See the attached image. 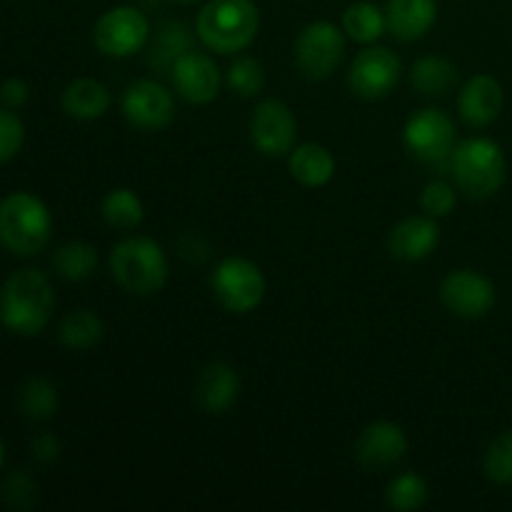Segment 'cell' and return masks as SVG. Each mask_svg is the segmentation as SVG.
Instances as JSON below:
<instances>
[{
  "mask_svg": "<svg viewBox=\"0 0 512 512\" xmlns=\"http://www.w3.org/2000/svg\"><path fill=\"white\" fill-rule=\"evenodd\" d=\"M5 463V448H3V440H0V468H3Z\"/></svg>",
  "mask_w": 512,
  "mask_h": 512,
  "instance_id": "cell-37",
  "label": "cell"
},
{
  "mask_svg": "<svg viewBox=\"0 0 512 512\" xmlns=\"http://www.w3.org/2000/svg\"><path fill=\"white\" fill-rule=\"evenodd\" d=\"M295 135H298V123L293 110L283 100L268 98L255 105L250 118V140L260 153L268 158L290 153L295 148Z\"/></svg>",
  "mask_w": 512,
  "mask_h": 512,
  "instance_id": "cell-10",
  "label": "cell"
},
{
  "mask_svg": "<svg viewBox=\"0 0 512 512\" xmlns=\"http://www.w3.org/2000/svg\"><path fill=\"white\" fill-rule=\"evenodd\" d=\"M388 23H385V13L370 0H360L353 3L343 13V30L348 33V38H353L355 43H375L380 35L385 33Z\"/></svg>",
  "mask_w": 512,
  "mask_h": 512,
  "instance_id": "cell-24",
  "label": "cell"
},
{
  "mask_svg": "<svg viewBox=\"0 0 512 512\" xmlns=\"http://www.w3.org/2000/svg\"><path fill=\"white\" fill-rule=\"evenodd\" d=\"M455 203H458L455 188L443 183V180L428 183L423 188V195H420V205H423L425 215H430V218H445V215L453 213Z\"/></svg>",
  "mask_w": 512,
  "mask_h": 512,
  "instance_id": "cell-33",
  "label": "cell"
},
{
  "mask_svg": "<svg viewBox=\"0 0 512 512\" xmlns=\"http://www.w3.org/2000/svg\"><path fill=\"white\" fill-rule=\"evenodd\" d=\"M110 108V93L95 78H78L63 90V110L75 120H95Z\"/></svg>",
  "mask_w": 512,
  "mask_h": 512,
  "instance_id": "cell-21",
  "label": "cell"
},
{
  "mask_svg": "<svg viewBox=\"0 0 512 512\" xmlns=\"http://www.w3.org/2000/svg\"><path fill=\"white\" fill-rule=\"evenodd\" d=\"M458 65L440 55H425L410 68V83L423 95H448L458 85Z\"/></svg>",
  "mask_w": 512,
  "mask_h": 512,
  "instance_id": "cell-22",
  "label": "cell"
},
{
  "mask_svg": "<svg viewBox=\"0 0 512 512\" xmlns=\"http://www.w3.org/2000/svg\"><path fill=\"white\" fill-rule=\"evenodd\" d=\"M288 168L305 188H323L335 175V158L325 145L303 143L290 150Z\"/></svg>",
  "mask_w": 512,
  "mask_h": 512,
  "instance_id": "cell-20",
  "label": "cell"
},
{
  "mask_svg": "<svg viewBox=\"0 0 512 512\" xmlns=\"http://www.w3.org/2000/svg\"><path fill=\"white\" fill-rule=\"evenodd\" d=\"M170 75H173V85L180 98L193 105L213 103L223 85V75L215 60L198 50H185L173 63Z\"/></svg>",
  "mask_w": 512,
  "mask_h": 512,
  "instance_id": "cell-13",
  "label": "cell"
},
{
  "mask_svg": "<svg viewBox=\"0 0 512 512\" xmlns=\"http://www.w3.org/2000/svg\"><path fill=\"white\" fill-rule=\"evenodd\" d=\"M440 298L458 318L478 320L493 310L495 288L478 270H453L440 285Z\"/></svg>",
  "mask_w": 512,
  "mask_h": 512,
  "instance_id": "cell-12",
  "label": "cell"
},
{
  "mask_svg": "<svg viewBox=\"0 0 512 512\" xmlns=\"http://www.w3.org/2000/svg\"><path fill=\"white\" fill-rule=\"evenodd\" d=\"M0 500L13 510H30L38 503V488L23 470H15L0 485Z\"/></svg>",
  "mask_w": 512,
  "mask_h": 512,
  "instance_id": "cell-32",
  "label": "cell"
},
{
  "mask_svg": "<svg viewBox=\"0 0 512 512\" xmlns=\"http://www.w3.org/2000/svg\"><path fill=\"white\" fill-rule=\"evenodd\" d=\"M23 140V120L15 113H10V108H0V165L8 163V160H13L20 153Z\"/></svg>",
  "mask_w": 512,
  "mask_h": 512,
  "instance_id": "cell-34",
  "label": "cell"
},
{
  "mask_svg": "<svg viewBox=\"0 0 512 512\" xmlns=\"http://www.w3.org/2000/svg\"><path fill=\"white\" fill-rule=\"evenodd\" d=\"M175 3H185V5H188V3H198V0H175Z\"/></svg>",
  "mask_w": 512,
  "mask_h": 512,
  "instance_id": "cell-38",
  "label": "cell"
},
{
  "mask_svg": "<svg viewBox=\"0 0 512 512\" xmlns=\"http://www.w3.org/2000/svg\"><path fill=\"white\" fill-rule=\"evenodd\" d=\"M440 240V230L435 218L430 215H410V218L400 220L393 230H390L388 248L393 258L408 260H425L435 250Z\"/></svg>",
  "mask_w": 512,
  "mask_h": 512,
  "instance_id": "cell-18",
  "label": "cell"
},
{
  "mask_svg": "<svg viewBox=\"0 0 512 512\" xmlns=\"http://www.w3.org/2000/svg\"><path fill=\"white\" fill-rule=\"evenodd\" d=\"M485 475L498 485H512V430L490 443L485 453Z\"/></svg>",
  "mask_w": 512,
  "mask_h": 512,
  "instance_id": "cell-31",
  "label": "cell"
},
{
  "mask_svg": "<svg viewBox=\"0 0 512 512\" xmlns=\"http://www.w3.org/2000/svg\"><path fill=\"white\" fill-rule=\"evenodd\" d=\"M30 88L25 80L20 78H8L3 85H0V100H3L5 108H20L28 100Z\"/></svg>",
  "mask_w": 512,
  "mask_h": 512,
  "instance_id": "cell-35",
  "label": "cell"
},
{
  "mask_svg": "<svg viewBox=\"0 0 512 512\" xmlns=\"http://www.w3.org/2000/svg\"><path fill=\"white\" fill-rule=\"evenodd\" d=\"M53 233L50 210L38 195L10 193L0 200V243L20 258L38 255Z\"/></svg>",
  "mask_w": 512,
  "mask_h": 512,
  "instance_id": "cell-3",
  "label": "cell"
},
{
  "mask_svg": "<svg viewBox=\"0 0 512 512\" xmlns=\"http://www.w3.org/2000/svg\"><path fill=\"white\" fill-rule=\"evenodd\" d=\"M113 280L130 295H148L163 290L168 280V258L150 238H125L110 253Z\"/></svg>",
  "mask_w": 512,
  "mask_h": 512,
  "instance_id": "cell-4",
  "label": "cell"
},
{
  "mask_svg": "<svg viewBox=\"0 0 512 512\" xmlns=\"http://www.w3.org/2000/svg\"><path fill=\"white\" fill-rule=\"evenodd\" d=\"M195 30L213 53H240L258 35L260 10L253 0H210L198 13Z\"/></svg>",
  "mask_w": 512,
  "mask_h": 512,
  "instance_id": "cell-2",
  "label": "cell"
},
{
  "mask_svg": "<svg viewBox=\"0 0 512 512\" xmlns=\"http://www.w3.org/2000/svg\"><path fill=\"white\" fill-rule=\"evenodd\" d=\"M103 320L88 308L70 310L58 325V340L65 348L73 350H88L103 338Z\"/></svg>",
  "mask_w": 512,
  "mask_h": 512,
  "instance_id": "cell-23",
  "label": "cell"
},
{
  "mask_svg": "<svg viewBox=\"0 0 512 512\" xmlns=\"http://www.w3.org/2000/svg\"><path fill=\"white\" fill-rule=\"evenodd\" d=\"M503 103V85L493 75H473L460 90V115L473 128H485V125L495 123L500 110H503Z\"/></svg>",
  "mask_w": 512,
  "mask_h": 512,
  "instance_id": "cell-16",
  "label": "cell"
},
{
  "mask_svg": "<svg viewBox=\"0 0 512 512\" xmlns=\"http://www.w3.org/2000/svg\"><path fill=\"white\" fill-rule=\"evenodd\" d=\"M190 33L183 23H165L160 28L158 40L153 45V55H155V63L160 68H173L175 60L190 50Z\"/></svg>",
  "mask_w": 512,
  "mask_h": 512,
  "instance_id": "cell-30",
  "label": "cell"
},
{
  "mask_svg": "<svg viewBox=\"0 0 512 512\" xmlns=\"http://www.w3.org/2000/svg\"><path fill=\"white\" fill-rule=\"evenodd\" d=\"M148 35V18L133 5H118L98 18L93 28V43L110 58H128L148 43Z\"/></svg>",
  "mask_w": 512,
  "mask_h": 512,
  "instance_id": "cell-7",
  "label": "cell"
},
{
  "mask_svg": "<svg viewBox=\"0 0 512 512\" xmlns=\"http://www.w3.org/2000/svg\"><path fill=\"white\" fill-rule=\"evenodd\" d=\"M450 168L458 188L475 200L493 198L503 188L508 173L503 148L488 138H470L455 145Z\"/></svg>",
  "mask_w": 512,
  "mask_h": 512,
  "instance_id": "cell-5",
  "label": "cell"
},
{
  "mask_svg": "<svg viewBox=\"0 0 512 512\" xmlns=\"http://www.w3.org/2000/svg\"><path fill=\"white\" fill-rule=\"evenodd\" d=\"M240 393V378L228 363H210L195 380V403L203 413L223 415Z\"/></svg>",
  "mask_w": 512,
  "mask_h": 512,
  "instance_id": "cell-17",
  "label": "cell"
},
{
  "mask_svg": "<svg viewBox=\"0 0 512 512\" xmlns=\"http://www.w3.org/2000/svg\"><path fill=\"white\" fill-rule=\"evenodd\" d=\"M123 113L135 128L163 130L175 118V100L155 80H138L123 95Z\"/></svg>",
  "mask_w": 512,
  "mask_h": 512,
  "instance_id": "cell-14",
  "label": "cell"
},
{
  "mask_svg": "<svg viewBox=\"0 0 512 512\" xmlns=\"http://www.w3.org/2000/svg\"><path fill=\"white\" fill-rule=\"evenodd\" d=\"M20 410H23L25 418L30 420H48L53 418L55 410H58V390L50 383L48 378H35L25 380L23 388L18 395Z\"/></svg>",
  "mask_w": 512,
  "mask_h": 512,
  "instance_id": "cell-26",
  "label": "cell"
},
{
  "mask_svg": "<svg viewBox=\"0 0 512 512\" xmlns=\"http://www.w3.org/2000/svg\"><path fill=\"white\" fill-rule=\"evenodd\" d=\"M343 53V33L328 20L310 23L295 43V63H298L300 73L310 80L330 78L335 68L343 63Z\"/></svg>",
  "mask_w": 512,
  "mask_h": 512,
  "instance_id": "cell-8",
  "label": "cell"
},
{
  "mask_svg": "<svg viewBox=\"0 0 512 512\" xmlns=\"http://www.w3.org/2000/svg\"><path fill=\"white\" fill-rule=\"evenodd\" d=\"M53 268L58 270L60 278L73 280V283L88 280L95 273V268H98V250L90 243H83V240L65 243L55 250Z\"/></svg>",
  "mask_w": 512,
  "mask_h": 512,
  "instance_id": "cell-25",
  "label": "cell"
},
{
  "mask_svg": "<svg viewBox=\"0 0 512 512\" xmlns=\"http://www.w3.org/2000/svg\"><path fill=\"white\" fill-rule=\"evenodd\" d=\"M33 455L40 463H53L60 455V440L53 433H40L33 440Z\"/></svg>",
  "mask_w": 512,
  "mask_h": 512,
  "instance_id": "cell-36",
  "label": "cell"
},
{
  "mask_svg": "<svg viewBox=\"0 0 512 512\" xmlns=\"http://www.w3.org/2000/svg\"><path fill=\"white\" fill-rule=\"evenodd\" d=\"M455 123L443 110L425 108L405 125V145L423 163H443L455 150Z\"/></svg>",
  "mask_w": 512,
  "mask_h": 512,
  "instance_id": "cell-9",
  "label": "cell"
},
{
  "mask_svg": "<svg viewBox=\"0 0 512 512\" xmlns=\"http://www.w3.org/2000/svg\"><path fill=\"white\" fill-rule=\"evenodd\" d=\"M55 308L53 285L38 268H20L0 288V323L15 335L33 338Z\"/></svg>",
  "mask_w": 512,
  "mask_h": 512,
  "instance_id": "cell-1",
  "label": "cell"
},
{
  "mask_svg": "<svg viewBox=\"0 0 512 512\" xmlns=\"http://www.w3.org/2000/svg\"><path fill=\"white\" fill-rule=\"evenodd\" d=\"M428 500V483L418 473H403L388 485V505L400 512L423 508Z\"/></svg>",
  "mask_w": 512,
  "mask_h": 512,
  "instance_id": "cell-29",
  "label": "cell"
},
{
  "mask_svg": "<svg viewBox=\"0 0 512 512\" xmlns=\"http://www.w3.org/2000/svg\"><path fill=\"white\" fill-rule=\"evenodd\" d=\"M210 285L218 303L230 313H250L265 298L263 270L245 258H225L215 268Z\"/></svg>",
  "mask_w": 512,
  "mask_h": 512,
  "instance_id": "cell-6",
  "label": "cell"
},
{
  "mask_svg": "<svg viewBox=\"0 0 512 512\" xmlns=\"http://www.w3.org/2000/svg\"><path fill=\"white\" fill-rule=\"evenodd\" d=\"M228 88L240 98H253L265 88V70L253 55H238L228 68Z\"/></svg>",
  "mask_w": 512,
  "mask_h": 512,
  "instance_id": "cell-28",
  "label": "cell"
},
{
  "mask_svg": "<svg viewBox=\"0 0 512 512\" xmlns=\"http://www.w3.org/2000/svg\"><path fill=\"white\" fill-rule=\"evenodd\" d=\"M403 65L390 48H368L353 60L348 73V85L358 98L378 100L385 98L398 85Z\"/></svg>",
  "mask_w": 512,
  "mask_h": 512,
  "instance_id": "cell-11",
  "label": "cell"
},
{
  "mask_svg": "<svg viewBox=\"0 0 512 512\" xmlns=\"http://www.w3.org/2000/svg\"><path fill=\"white\" fill-rule=\"evenodd\" d=\"M143 203L130 188H115L103 198L105 223L118 230H133L143 223Z\"/></svg>",
  "mask_w": 512,
  "mask_h": 512,
  "instance_id": "cell-27",
  "label": "cell"
},
{
  "mask_svg": "<svg viewBox=\"0 0 512 512\" xmlns=\"http://www.w3.org/2000/svg\"><path fill=\"white\" fill-rule=\"evenodd\" d=\"M405 453H408V438L400 425L388 423V420L368 425L355 443V458L365 470L393 468L403 460Z\"/></svg>",
  "mask_w": 512,
  "mask_h": 512,
  "instance_id": "cell-15",
  "label": "cell"
},
{
  "mask_svg": "<svg viewBox=\"0 0 512 512\" xmlns=\"http://www.w3.org/2000/svg\"><path fill=\"white\" fill-rule=\"evenodd\" d=\"M438 18V3L435 0H388L385 8V23L388 30L403 43L420 40Z\"/></svg>",
  "mask_w": 512,
  "mask_h": 512,
  "instance_id": "cell-19",
  "label": "cell"
}]
</instances>
